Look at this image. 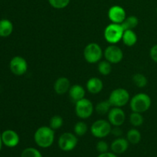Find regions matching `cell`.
Instances as JSON below:
<instances>
[{"mask_svg": "<svg viewBox=\"0 0 157 157\" xmlns=\"http://www.w3.org/2000/svg\"><path fill=\"white\" fill-rule=\"evenodd\" d=\"M34 140L41 148H48L55 141V130L47 126L40 127L34 134Z\"/></svg>", "mask_w": 157, "mask_h": 157, "instance_id": "obj_1", "label": "cell"}, {"mask_svg": "<svg viewBox=\"0 0 157 157\" xmlns=\"http://www.w3.org/2000/svg\"><path fill=\"white\" fill-rule=\"evenodd\" d=\"M152 101L148 94L144 93H139L134 95L130 101V106L133 112L144 113L147 111L151 107Z\"/></svg>", "mask_w": 157, "mask_h": 157, "instance_id": "obj_2", "label": "cell"}, {"mask_svg": "<svg viewBox=\"0 0 157 157\" xmlns=\"http://www.w3.org/2000/svg\"><path fill=\"white\" fill-rule=\"evenodd\" d=\"M124 29L121 24L111 23L105 28L104 36L106 41L111 44H115L122 40Z\"/></svg>", "mask_w": 157, "mask_h": 157, "instance_id": "obj_3", "label": "cell"}, {"mask_svg": "<svg viewBox=\"0 0 157 157\" xmlns=\"http://www.w3.org/2000/svg\"><path fill=\"white\" fill-rule=\"evenodd\" d=\"M104 55L102 48L98 44L94 42L87 44L84 50V59L90 64L99 62Z\"/></svg>", "mask_w": 157, "mask_h": 157, "instance_id": "obj_4", "label": "cell"}, {"mask_svg": "<svg viewBox=\"0 0 157 157\" xmlns=\"http://www.w3.org/2000/svg\"><path fill=\"white\" fill-rule=\"evenodd\" d=\"M130 94L124 88H117L110 93L108 101L112 107H122L130 101Z\"/></svg>", "mask_w": 157, "mask_h": 157, "instance_id": "obj_5", "label": "cell"}, {"mask_svg": "<svg viewBox=\"0 0 157 157\" xmlns=\"http://www.w3.org/2000/svg\"><path fill=\"white\" fill-rule=\"evenodd\" d=\"M111 124L106 120H98L92 124L90 131L94 136L99 139L106 137L111 133Z\"/></svg>", "mask_w": 157, "mask_h": 157, "instance_id": "obj_6", "label": "cell"}, {"mask_svg": "<svg viewBox=\"0 0 157 157\" xmlns=\"http://www.w3.org/2000/svg\"><path fill=\"white\" fill-rule=\"evenodd\" d=\"M94 110L93 104L90 100L87 98H83L81 101L75 103V113L76 115L81 119L84 120L90 117Z\"/></svg>", "mask_w": 157, "mask_h": 157, "instance_id": "obj_7", "label": "cell"}, {"mask_svg": "<svg viewBox=\"0 0 157 157\" xmlns=\"http://www.w3.org/2000/svg\"><path fill=\"white\" fill-rule=\"evenodd\" d=\"M78 137L74 133L67 132L64 133L58 139V147L62 151L68 152L73 150L78 145Z\"/></svg>", "mask_w": 157, "mask_h": 157, "instance_id": "obj_8", "label": "cell"}, {"mask_svg": "<svg viewBox=\"0 0 157 157\" xmlns=\"http://www.w3.org/2000/svg\"><path fill=\"white\" fill-rule=\"evenodd\" d=\"M104 56L105 60L111 64H117L123 60L124 52L121 48L115 44H111L106 48L104 52Z\"/></svg>", "mask_w": 157, "mask_h": 157, "instance_id": "obj_9", "label": "cell"}, {"mask_svg": "<svg viewBox=\"0 0 157 157\" xmlns=\"http://www.w3.org/2000/svg\"><path fill=\"white\" fill-rule=\"evenodd\" d=\"M9 67L12 74L17 76H21L27 72L28 63L22 57L15 56L11 59Z\"/></svg>", "mask_w": 157, "mask_h": 157, "instance_id": "obj_10", "label": "cell"}, {"mask_svg": "<svg viewBox=\"0 0 157 157\" xmlns=\"http://www.w3.org/2000/svg\"><path fill=\"white\" fill-rule=\"evenodd\" d=\"M108 121L113 127H121L126 120V114L121 107H112L107 113Z\"/></svg>", "mask_w": 157, "mask_h": 157, "instance_id": "obj_11", "label": "cell"}, {"mask_svg": "<svg viewBox=\"0 0 157 157\" xmlns=\"http://www.w3.org/2000/svg\"><path fill=\"white\" fill-rule=\"evenodd\" d=\"M108 18L112 23L121 24L127 18L125 9L120 6H113L108 11Z\"/></svg>", "mask_w": 157, "mask_h": 157, "instance_id": "obj_12", "label": "cell"}, {"mask_svg": "<svg viewBox=\"0 0 157 157\" xmlns=\"http://www.w3.org/2000/svg\"><path fill=\"white\" fill-rule=\"evenodd\" d=\"M2 143L7 147H15L19 144L20 138L18 133L12 130H6L1 134Z\"/></svg>", "mask_w": 157, "mask_h": 157, "instance_id": "obj_13", "label": "cell"}, {"mask_svg": "<svg viewBox=\"0 0 157 157\" xmlns=\"http://www.w3.org/2000/svg\"><path fill=\"white\" fill-rule=\"evenodd\" d=\"M129 147V142L127 138L117 137L112 142L110 149L115 154H121L125 153Z\"/></svg>", "mask_w": 157, "mask_h": 157, "instance_id": "obj_14", "label": "cell"}, {"mask_svg": "<svg viewBox=\"0 0 157 157\" xmlns=\"http://www.w3.org/2000/svg\"><path fill=\"white\" fill-rule=\"evenodd\" d=\"M70 87V81L68 80V78H65V77L58 78L54 84V89H55V93L59 95H63L68 92Z\"/></svg>", "mask_w": 157, "mask_h": 157, "instance_id": "obj_15", "label": "cell"}, {"mask_svg": "<svg viewBox=\"0 0 157 157\" xmlns=\"http://www.w3.org/2000/svg\"><path fill=\"white\" fill-rule=\"evenodd\" d=\"M68 94L71 101L75 104L78 101H81L83 98H84V97H85V90H84V88L82 86L76 84L71 86Z\"/></svg>", "mask_w": 157, "mask_h": 157, "instance_id": "obj_16", "label": "cell"}, {"mask_svg": "<svg viewBox=\"0 0 157 157\" xmlns=\"http://www.w3.org/2000/svg\"><path fill=\"white\" fill-rule=\"evenodd\" d=\"M86 87L89 93L97 94L102 91L103 88H104V84L100 78H97V77H93L87 81Z\"/></svg>", "mask_w": 157, "mask_h": 157, "instance_id": "obj_17", "label": "cell"}, {"mask_svg": "<svg viewBox=\"0 0 157 157\" xmlns=\"http://www.w3.org/2000/svg\"><path fill=\"white\" fill-rule=\"evenodd\" d=\"M122 41L126 46L132 47L136 44V41H137V35H136V32L131 29L125 30L124 32V35H123Z\"/></svg>", "mask_w": 157, "mask_h": 157, "instance_id": "obj_18", "label": "cell"}, {"mask_svg": "<svg viewBox=\"0 0 157 157\" xmlns=\"http://www.w3.org/2000/svg\"><path fill=\"white\" fill-rule=\"evenodd\" d=\"M13 32V24L9 19L0 20V37L6 38Z\"/></svg>", "mask_w": 157, "mask_h": 157, "instance_id": "obj_19", "label": "cell"}, {"mask_svg": "<svg viewBox=\"0 0 157 157\" xmlns=\"http://www.w3.org/2000/svg\"><path fill=\"white\" fill-rule=\"evenodd\" d=\"M138 24H139V19L137 17L134 16V15H130V16L127 17L121 25H122L124 30L125 31L128 30V29L133 30L138 25Z\"/></svg>", "mask_w": 157, "mask_h": 157, "instance_id": "obj_20", "label": "cell"}, {"mask_svg": "<svg viewBox=\"0 0 157 157\" xmlns=\"http://www.w3.org/2000/svg\"><path fill=\"white\" fill-rule=\"evenodd\" d=\"M112 105L110 104V101L108 100L107 101H100L95 107L94 110H96L97 113L100 115H105L108 113L110 110L111 109Z\"/></svg>", "mask_w": 157, "mask_h": 157, "instance_id": "obj_21", "label": "cell"}, {"mask_svg": "<svg viewBox=\"0 0 157 157\" xmlns=\"http://www.w3.org/2000/svg\"><path fill=\"white\" fill-rule=\"evenodd\" d=\"M127 140L132 144H137L141 140V133L136 129H130L127 133Z\"/></svg>", "mask_w": 157, "mask_h": 157, "instance_id": "obj_22", "label": "cell"}, {"mask_svg": "<svg viewBox=\"0 0 157 157\" xmlns=\"http://www.w3.org/2000/svg\"><path fill=\"white\" fill-rule=\"evenodd\" d=\"M98 69L99 73L101 74V75H104V76L110 75L112 70L111 63L107 61V60H104V61H100L99 62H98Z\"/></svg>", "mask_w": 157, "mask_h": 157, "instance_id": "obj_23", "label": "cell"}, {"mask_svg": "<svg viewBox=\"0 0 157 157\" xmlns=\"http://www.w3.org/2000/svg\"><path fill=\"white\" fill-rule=\"evenodd\" d=\"M133 82L134 83V84L137 87L143 88V87H145L147 85L148 80H147V77L145 75L140 73H137L135 74L133 76Z\"/></svg>", "mask_w": 157, "mask_h": 157, "instance_id": "obj_24", "label": "cell"}, {"mask_svg": "<svg viewBox=\"0 0 157 157\" xmlns=\"http://www.w3.org/2000/svg\"><path fill=\"white\" fill-rule=\"evenodd\" d=\"M130 122L133 127H140L144 122V118L142 113L133 112L130 116Z\"/></svg>", "mask_w": 157, "mask_h": 157, "instance_id": "obj_25", "label": "cell"}, {"mask_svg": "<svg viewBox=\"0 0 157 157\" xmlns=\"http://www.w3.org/2000/svg\"><path fill=\"white\" fill-rule=\"evenodd\" d=\"M75 134L77 136H83L87 132V125L84 121H79L75 125Z\"/></svg>", "mask_w": 157, "mask_h": 157, "instance_id": "obj_26", "label": "cell"}, {"mask_svg": "<svg viewBox=\"0 0 157 157\" xmlns=\"http://www.w3.org/2000/svg\"><path fill=\"white\" fill-rule=\"evenodd\" d=\"M63 124H64L63 118L61 117V116H58V115H55V116H53L51 118L49 127H50L52 130H56L61 128L63 126Z\"/></svg>", "mask_w": 157, "mask_h": 157, "instance_id": "obj_27", "label": "cell"}, {"mask_svg": "<svg viewBox=\"0 0 157 157\" xmlns=\"http://www.w3.org/2000/svg\"><path fill=\"white\" fill-rule=\"evenodd\" d=\"M21 157H43L39 150L34 147H28L25 149L21 154Z\"/></svg>", "mask_w": 157, "mask_h": 157, "instance_id": "obj_28", "label": "cell"}, {"mask_svg": "<svg viewBox=\"0 0 157 157\" xmlns=\"http://www.w3.org/2000/svg\"><path fill=\"white\" fill-rule=\"evenodd\" d=\"M71 0H48V2L52 7L56 9H62L67 7Z\"/></svg>", "mask_w": 157, "mask_h": 157, "instance_id": "obj_29", "label": "cell"}, {"mask_svg": "<svg viewBox=\"0 0 157 157\" xmlns=\"http://www.w3.org/2000/svg\"><path fill=\"white\" fill-rule=\"evenodd\" d=\"M96 149L98 150V152H99L100 153H107V152H108L109 150V145L106 141L100 140L97 144Z\"/></svg>", "mask_w": 157, "mask_h": 157, "instance_id": "obj_30", "label": "cell"}, {"mask_svg": "<svg viewBox=\"0 0 157 157\" xmlns=\"http://www.w3.org/2000/svg\"><path fill=\"white\" fill-rule=\"evenodd\" d=\"M150 55L152 60L157 63V44H155V45H153L151 48L150 52Z\"/></svg>", "mask_w": 157, "mask_h": 157, "instance_id": "obj_31", "label": "cell"}, {"mask_svg": "<svg viewBox=\"0 0 157 157\" xmlns=\"http://www.w3.org/2000/svg\"><path fill=\"white\" fill-rule=\"evenodd\" d=\"M110 133H112L113 136H117V137H121L123 134V130L120 127H114L113 128H112Z\"/></svg>", "mask_w": 157, "mask_h": 157, "instance_id": "obj_32", "label": "cell"}, {"mask_svg": "<svg viewBox=\"0 0 157 157\" xmlns=\"http://www.w3.org/2000/svg\"><path fill=\"white\" fill-rule=\"evenodd\" d=\"M98 157H117L114 153H110V152H107V153H100V155Z\"/></svg>", "mask_w": 157, "mask_h": 157, "instance_id": "obj_33", "label": "cell"}, {"mask_svg": "<svg viewBox=\"0 0 157 157\" xmlns=\"http://www.w3.org/2000/svg\"><path fill=\"white\" fill-rule=\"evenodd\" d=\"M2 144H3V143H2V136L0 135V151H1V150H2Z\"/></svg>", "mask_w": 157, "mask_h": 157, "instance_id": "obj_34", "label": "cell"}, {"mask_svg": "<svg viewBox=\"0 0 157 157\" xmlns=\"http://www.w3.org/2000/svg\"><path fill=\"white\" fill-rule=\"evenodd\" d=\"M156 12H157V9H156Z\"/></svg>", "mask_w": 157, "mask_h": 157, "instance_id": "obj_35", "label": "cell"}]
</instances>
